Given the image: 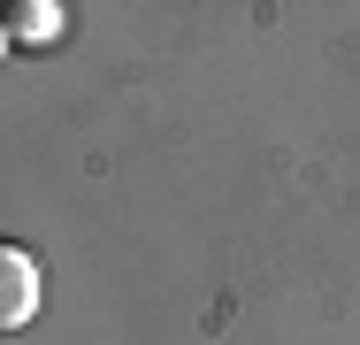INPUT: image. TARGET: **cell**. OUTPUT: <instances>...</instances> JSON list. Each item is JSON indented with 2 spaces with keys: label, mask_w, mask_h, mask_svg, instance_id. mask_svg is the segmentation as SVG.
<instances>
[{
  "label": "cell",
  "mask_w": 360,
  "mask_h": 345,
  "mask_svg": "<svg viewBox=\"0 0 360 345\" xmlns=\"http://www.w3.org/2000/svg\"><path fill=\"white\" fill-rule=\"evenodd\" d=\"M39 315V261L0 238V330H23Z\"/></svg>",
  "instance_id": "cell-1"
},
{
  "label": "cell",
  "mask_w": 360,
  "mask_h": 345,
  "mask_svg": "<svg viewBox=\"0 0 360 345\" xmlns=\"http://www.w3.org/2000/svg\"><path fill=\"white\" fill-rule=\"evenodd\" d=\"M0 23H8V39H15V46H54L70 15H62L54 0H15V8H0Z\"/></svg>",
  "instance_id": "cell-2"
},
{
  "label": "cell",
  "mask_w": 360,
  "mask_h": 345,
  "mask_svg": "<svg viewBox=\"0 0 360 345\" xmlns=\"http://www.w3.org/2000/svg\"><path fill=\"white\" fill-rule=\"evenodd\" d=\"M0 54H8V23H0Z\"/></svg>",
  "instance_id": "cell-3"
}]
</instances>
